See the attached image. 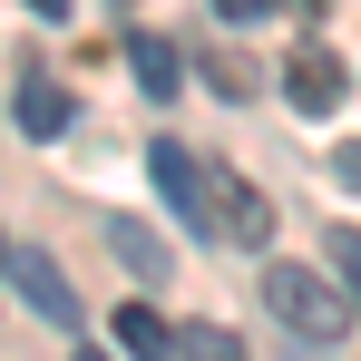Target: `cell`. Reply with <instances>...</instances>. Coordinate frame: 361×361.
I'll list each match as a JSON object with an SVG mask.
<instances>
[{
    "instance_id": "obj_1",
    "label": "cell",
    "mask_w": 361,
    "mask_h": 361,
    "mask_svg": "<svg viewBox=\"0 0 361 361\" xmlns=\"http://www.w3.org/2000/svg\"><path fill=\"white\" fill-rule=\"evenodd\" d=\"M147 166H157V185H166V205L185 215V235H215V244H264L274 235L264 185H244L225 157H195V147H176V137H157Z\"/></svg>"
},
{
    "instance_id": "obj_11",
    "label": "cell",
    "mask_w": 361,
    "mask_h": 361,
    "mask_svg": "<svg viewBox=\"0 0 361 361\" xmlns=\"http://www.w3.org/2000/svg\"><path fill=\"white\" fill-rule=\"evenodd\" d=\"M332 283H342V293H352V312H361V235H352V225L332 235Z\"/></svg>"
},
{
    "instance_id": "obj_5",
    "label": "cell",
    "mask_w": 361,
    "mask_h": 361,
    "mask_svg": "<svg viewBox=\"0 0 361 361\" xmlns=\"http://www.w3.org/2000/svg\"><path fill=\"white\" fill-rule=\"evenodd\" d=\"M127 68H137L147 98H176V88H185V49L166 39V30H137V39H127Z\"/></svg>"
},
{
    "instance_id": "obj_14",
    "label": "cell",
    "mask_w": 361,
    "mask_h": 361,
    "mask_svg": "<svg viewBox=\"0 0 361 361\" xmlns=\"http://www.w3.org/2000/svg\"><path fill=\"white\" fill-rule=\"evenodd\" d=\"M30 10H39V20H68V0H30Z\"/></svg>"
},
{
    "instance_id": "obj_7",
    "label": "cell",
    "mask_w": 361,
    "mask_h": 361,
    "mask_svg": "<svg viewBox=\"0 0 361 361\" xmlns=\"http://www.w3.org/2000/svg\"><path fill=\"white\" fill-rule=\"evenodd\" d=\"M118 342L137 361H176V332H166V312H147V302H127L118 312Z\"/></svg>"
},
{
    "instance_id": "obj_9",
    "label": "cell",
    "mask_w": 361,
    "mask_h": 361,
    "mask_svg": "<svg viewBox=\"0 0 361 361\" xmlns=\"http://www.w3.org/2000/svg\"><path fill=\"white\" fill-rule=\"evenodd\" d=\"M176 361H244V342L225 332V322H185V332H176Z\"/></svg>"
},
{
    "instance_id": "obj_15",
    "label": "cell",
    "mask_w": 361,
    "mask_h": 361,
    "mask_svg": "<svg viewBox=\"0 0 361 361\" xmlns=\"http://www.w3.org/2000/svg\"><path fill=\"white\" fill-rule=\"evenodd\" d=\"M0 264H10V235H0Z\"/></svg>"
},
{
    "instance_id": "obj_16",
    "label": "cell",
    "mask_w": 361,
    "mask_h": 361,
    "mask_svg": "<svg viewBox=\"0 0 361 361\" xmlns=\"http://www.w3.org/2000/svg\"><path fill=\"white\" fill-rule=\"evenodd\" d=\"M78 361H108V352H78Z\"/></svg>"
},
{
    "instance_id": "obj_13",
    "label": "cell",
    "mask_w": 361,
    "mask_h": 361,
    "mask_svg": "<svg viewBox=\"0 0 361 361\" xmlns=\"http://www.w3.org/2000/svg\"><path fill=\"white\" fill-rule=\"evenodd\" d=\"M225 20H264V10H283V0H215Z\"/></svg>"
},
{
    "instance_id": "obj_2",
    "label": "cell",
    "mask_w": 361,
    "mask_h": 361,
    "mask_svg": "<svg viewBox=\"0 0 361 361\" xmlns=\"http://www.w3.org/2000/svg\"><path fill=\"white\" fill-rule=\"evenodd\" d=\"M264 312L293 332V342H342L361 312L342 283H322V274H302V264H264Z\"/></svg>"
},
{
    "instance_id": "obj_12",
    "label": "cell",
    "mask_w": 361,
    "mask_h": 361,
    "mask_svg": "<svg viewBox=\"0 0 361 361\" xmlns=\"http://www.w3.org/2000/svg\"><path fill=\"white\" fill-rule=\"evenodd\" d=\"M332 185H352V195H361V137H342V147H332Z\"/></svg>"
},
{
    "instance_id": "obj_10",
    "label": "cell",
    "mask_w": 361,
    "mask_h": 361,
    "mask_svg": "<svg viewBox=\"0 0 361 361\" xmlns=\"http://www.w3.org/2000/svg\"><path fill=\"white\" fill-rule=\"evenodd\" d=\"M205 78H215V98H254V88H264V78H254L235 49H205Z\"/></svg>"
},
{
    "instance_id": "obj_6",
    "label": "cell",
    "mask_w": 361,
    "mask_h": 361,
    "mask_svg": "<svg viewBox=\"0 0 361 361\" xmlns=\"http://www.w3.org/2000/svg\"><path fill=\"white\" fill-rule=\"evenodd\" d=\"M108 254H118L137 283H166V264H176V254L157 244V225H137V215H108Z\"/></svg>"
},
{
    "instance_id": "obj_8",
    "label": "cell",
    "mask_w": 361,
    "mask_h": 361,
    "mask_svg": "<svg viewBox=\"0 0 361 361\" xmlns=\"http://www.w3.org/2000/svg\"><path fill=\"white\" fill-rule=\"evenodd\" d=\"M20 127H30V137H59V127H68V88L30 78V88H20Z\"/></svg>"
},
{
    "instance_id": "obj_3",
    "label": "cell",
    "mask_w": 361,
    "mask_h": 361,
    "mask_svg": "<svg viewBox=\"0 0 361 361\" xmlns=\"http://www.w3.org/2000/svg\"><path fill=\"white\" fill-rule=\"evenodd\" d=\"M10 283H20V302H30L39 322H78V293H68V274L39 244H10Z\"/></svg>"
},
{
    "instance_id": "obj_4",
    "label": "cell",
    "mask_w": 361,
    "mask_h": 361,
    "mask_svg": "<svg viewBox=\"0 0 361 361\" xmlns=\"http://www.w3.org/2000/svg\"><path fill=\"white\" fill-rule=\"evenodd\" d=\"M283 98H293L302 118H332V108H342V59H332L322 39H302L293 59H283Z\"/></svg>"
}]
</instances>
